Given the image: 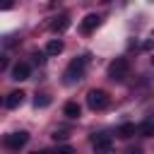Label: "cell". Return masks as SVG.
I'll return each instance as SVG.
<instances>
[{
    "label": "cell",
    "instance_id": "cell-17",
    "mask_svg": "<svg viewBox=\"0 0 154 154\" xmlns=\"http://www.w3.org/2000/svg\"><path fill=\"white\" fill-rule=\"evenodd\" d=\"M43 60H46L43 53H34V63H36V65H43Z\"/></svg>",
    "mask_w": 154,
    "mask_h": 154
},
{
    "label": "cell",
    "instance_id": "cell-7",
    "mask_svg": "<svg viewBox=\"0 0 154 154\" xmlns=\"http://www.w3.org/2000/svg\"><path fill=\"white\" fill-rule=\"evenodd\" d=\"M24 96H26V94H24L22 89H19V91H10L7 99H5V106H7V108H17V106L24 103Z\"/></svg>",
    "mask_w": 154,
    "mask_h": 154
},
{
    "label": "cell",
    "instance_id": "cell-21",
    "mask_svg": "<svg viewBox=\"0 0 154 154\" xmlns=\"http://www.w3.org/2000/svg\"><path fill=\"white\" fill-rule=\"evenodd\" d=\"M152 65H154V55H152Z\"/></svg>",
    "mask_w": 154,
    "mask_h": 154
},
{
    "label": "cell",
    "instance_id": "cell-18",
    "mask_svg": "<svg viewBox=\"0 0 154 154\" xmlns=\"http://www.w3.org/2000/svg\"><path fill=\"white\" fill-rule=\"evenodd\" d=\"M0 7H2V10H10V7H12V0H2Z\"/></svg>",
    "mask_w": 154,
    "mask_h": 154
},
{
    "label": "cell",
    "instance_id": "cell-14",
    "mask_svg": "<svg viewBox=\"0 0 154 154\" xmlns=\"http://www.w3.org/2000/svg\"><path fill=\"white\" fill-rule=\"evenodd\" d=\"M48 103H51V96H46V94H38V96H36V101H34V106H36V108H46Z\"/></svg>",
    "mask_w": 154,
    "mask_h": 154
},
{
    "label": "cell",
    "instance_id": "cell-3",
    "mask_svg": "<svg viewBox=\"0 0 154 154\" xmlns=\"http://www.w3.org/2000/svg\"><path fill=\"white\" fill-rule=\"evenodd\" d=\"M108 94L103 91V89H91L89 94H87V103H89V108L91 111H103V108H108Z\"/></svg>",
    "mask_w": 154,
    "mask_h": 154
},
{
    "label": "cell",
    "instance_id": "cell-12",
    "mask_svg": "<svg viewBox=\"0 0 154 154\" xmlns=\"http://www.w3.org/2000/svg\"><path fill=\"white\" fill-rule=\"evenodd\" d=\"M137 132L142 137H154V120H144L142 125H137Z\"/></svg>",
    "mask_w": 154,
    "mask_h": 154
},
{
    "label": "cell",
    "instance_id": "cell-11",
    "mask_svg": "<svg viewBox=\"0 0 154 154\" xmlns=\"http://www.w3.org/2000/svg\"><path fill=\"white\" fill-rule=\"evenodd\" d=\"M58 53H63V41H60V38L48 41V43H46V55H58Z\"/></svg>",
    "mask_w": 154,
    "mask_h": 154
},
{
    "label": "cell",
    "instance_id": "cell-22",
    "mask_svg": "<svg viewBox=\"0 0 154 154\" xmlns=\"http://www.w3.org/2000/svg\"><path fill=\"white\" fill-rule=\"evenodd\" d=\"M103 2H108V0H103Z\"/></svg>",
    "mask_w": 154,
    "mask_h": 154
},
{
    "label": "cell",
    "instance_id": "cell-16",
    "mask_svg": "<svg viewBox=\"0 0 154 154\" xmlns=\"http://www.w3.org/2000/svg\"><path fill=\"white\" fill-rule=\"evenodd\" d=\"M67 137H70L67 130H55V132H53V140H55V142H58V140H67Z\"/></svg>",
    "mask_w": 154,
    "mask_h": 154
},
{
    "label": "cell",
    "instance_id": "cell-10",
    "mask_svg": "<svg viewBox=\"0 0 154 154\" xmlns=\"http://www.w3.org/2000/svg\"><path fill=\"white\" fill-rule=\"evenodd\" d=\"M135 132H137L135 123H123V125L118 128V137H120V140H128V137H132Z\"/></svg>",
    "mask_w": 154,
    "mask_h": 154
},
{
    "label": "cell",
    "instance_id": "cell-15",
    "mask_svg": "<svg viewBox=\"0 0 154 154\" xmlns=\"http://www.w3.org/2000/svg\"><path fill=\"white\" fill-rule=\"evenodd\" d=\"M53 154H75V149H72L70 144H60V147H55Z\"/></svg>",
    "mask_w": 154,
    "mask_h": 154
},
{
    "label": "cell",
    "instance_id": "cell-19",
    "mask_svg": "<svg viewBox=\"0 0 154 154\" xmlns=\"http://www.w3.org/2000/svg\"><path fill=\"white\" fill-rule=\"evenodd\" d=\"M125 154H142V149H140V147H130Z\"/></svg>",
    "mask_w": 154,
    "mask_h": 154
},
{
    "label": "cell",
    "instance_id": "cell-6",
    "mask_svg": "<svg viewBox=\"0 0 154 154\" xmlns=\"http://www.w3.org/2000/svg\"><path fill=\"white\" fill-rule=\"evenodd\" d=\"M99 19H101L99 14H87V17L82 19V26H79V29H82V34H91V31L99 26Z\"/></svg>",
    "mask_w": 154,
    "mask_h": 154
},
{
    "label": "cell",
    "instance_id": "cell-4",
    "mask_svg": "<svg viewBox=\"0 0 154 154\" xmlns=\"http://www.w3.org/2000/svg\"><path fill=\"white\" fill-rule=\"evenodd\" d=\"M26 142H29V132H26V130H19V132H10V135H5V147L12 149V152H19Z\"/></svg>",
    "mask_w": 154,
    "mask_h": 154
},
{
    "label": "cell",
    "instance_id": "cell-8",
    "mask_svg": "<svg viewBox=\"0 0 154 154\" xmlns=\"http://www.w3.org/2000/svg\"><path fill=\"white\" fill-rule=\"evenodd\" d=\"M12 79H17V82L29 79V65H26V63H17V65L12 67Z\"/></svg>",
    "mask_w": 154,
    "mask_h": 154
},
{
    "label": "cell",
    "instance_id": "cell-1",
    "mask_svg": "<svg viewBox=\"0 0 154 154\" xmlns=\"http://www.w3.org/2000/svg\"><path fill=\"white\" fill-rule=\"evenodd\" d=\"M84 67H87V55H82V58H75V60L67 65V70H65V82H67V84H72V82H79V79L84 77Z\"/></svg>",
    "mask_w": 154,
    "mask_h": 154
},
{
    "label": "cell",
    "instance_id": "cell-9",
    "mask_svg": "<svg viewBox=\"0 0 154 154\" xmlns=\"http://www.w3.org/2000/svg\"><path fill=\"white\" fill-rule=\"evenodd\" d=\"M70 26V19L65 17V14H60V17H55L53 22H51V31H55V34H60V31H65Z\"/></svg>",
    "mask_w": 154,
    "mask_h": 154
},
{
    "label": "cell",
    "instance_id": "cell-13",
    "mask_svg": "<svg viewBox=\"0 0 154 154\" xmlns=\"http://www.w3.org/2000/svg\"><path fill=\"white\" fill-rule=\"evenodd\" d=\"M63 111H65L67 118H79V103H75V101H67Z\"/></svg>",
    "mask_w": 154,
    "mask_h": 154
},
{
    "label": "cell",
    "instance_id": "cell-2",
    "mask_svg": "<svg viewBox=\"0 0 154 154\" xmlns=\"http://www.w3.org/2000/svg\"><path fill=\"white\" fill-rule=\"evenodd\" d=\"M128 72H130V63H128L125 58H116V60L108 65V77H111L113 82H123V79L128 77Z\"/></svg>",
    "mask_w": 154,
    "mask_h": 154
},
{
    "label": "cell",
    "instance_id": "cell-20",
    "mask_svg": "<svg viewBox=\"0 0 154 154\" xmlns=\"http://www.w3.org/2000/svg\"><path fill=\"white\" fill-rule=\"evenodd\" d=\"M31 154H51V152H46V149H36V152H31Z\"/></svg>",
    "mask_w": 154,
    "mask_h": 154
},
{
    "label": "cell",
    "instance_id": "cell-5",
    "mask_svg": "<svg viewBox=\"0 0 154 154\" xmlns=\"http://www.w3.org/2000/svg\"><path fill=\"white\" fill-rule=\"evenodd\" d=\"M91 144H94V154H113V142L108 135H94Z\"/></svg>",
    "mask_w": 154,
    "mask_h": 154
}]
</instances>
